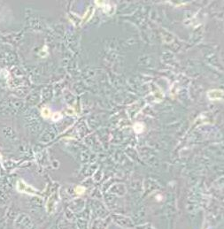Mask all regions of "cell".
<instances>
[{
    "label": "cell",
    "instance_id": "7a4b0ae2",
    "mask_svg": "<svg viewBox=\"0 0 224 229\" xmlns=\"http://www.w3.org/2000/svg\"><path fill=\"white\" fill-rule=\"evenodd\" d=\"M18 185L23 187V188H19L18 189L20 190V191H23V192H27V193H29V194H33V193L30 191V190H31V188H30V187H29V186H27L23 181H19Z\"/></svg>",
    "mask_w": 224,
    "mask_h": 229
},
{
    "label": "cell",
    "instance_id": "5b68a950",
    "mask_svg": "<svg viewBox=\"0 0 224 229\" xmlns=\"http://www.w3.org/2000/svg\"><path fill=\"white\" fill-rule=\"evenodd\" d=\"M75 191H76V192H77L78 194H81V193L84 192V189H83V188H81V187H80V188L78 187L77 189H75Z\"/></svg>",
    "mask_w": 224,
    "mask_h": 229
},
{
    "label": "cell",
    "instance_id": "277c9868",
    "mask_svg": "<svg viewBox=\"0 0 224 229\" xmlns=\"http://www.w3.org/2000/svg\"><path fill=\"white\" fill-rule=\"evenodd\" d=\"M61 118V114L60 113H59V112H57V113H55L53 116H52V120H58L59 119H60Z\"/></svg>",
    "mask_w": 224,
    "mask_h": 229
},
{
    "label": "cell",
    "instance_id": "6da1fadb",
    "mask_svg": "<svg viewBox=\"0 0 224 229\" xmlns=\"http://www.w3.org/2000/svg\"><path fill=\"white\" fill-rule=\"evenodd\" d=\"M207 96L211 100H218L223 97V91L220 89H213L207 92Z\"/></svg>",
    "mask_w": 224,
    "mask_h": 229
},
{
    "label": "cell",
    "instance_id": "3957f363",
    "mask_svg": "<svg viewBox=\"0 0 224 229\" xmlns=\"http://www.w3.org/2000/svg\"><path fill=\"white\" fill-rule=\"evenodd\" d=\"M42 115H43L44 118L47 119V118H49V117L51 116V111L48 109V108H44V109L42 110Z\"/></svg>",
    "mask_w": 224,
    "mask_h": 229
}]
</instances>
